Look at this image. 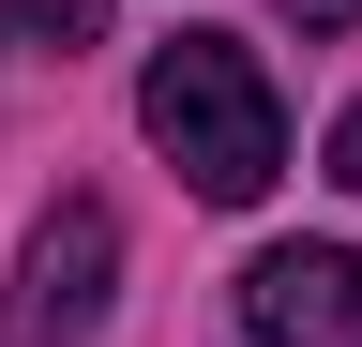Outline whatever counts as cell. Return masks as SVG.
<instances>
[{
  "instance_id": "cell-1",
  "label": "cell",
  "mask_w": 362,
  "mask_h": 347,
  "mask_svg": "<svg viewBox=\"0 0 362 347\" xmlns=\"http://www.w3.org/2000/svg\"><path fill=\"white\" fill-rule=\"evenodd\" d=\"M136 121H151V151L197 182L211 211H242L287 182V106H272L257 46H226V30H181V46H151V76H136Z\"/></svg>"
},
{
  "instance_id": "cell-2",
  "label": "cell",
  "mask_w": 362,
  "mask_h": 347,
  "mask_svg": "<svg viewBox=\"0 0 362 347\" xmlns=\"http://www.w3.org/2000/svg\"><path fill=\"white\" fill-rule=\"evenodd\" d=\"M106 287H121V211L106 196H61L30 227V257H16V332L30 347H76L90 317H106Z\"/></svg>"
},
{
  "instance_id": "cell-3",
  "label": "cell",
  "mask_w": 362,
  "mask_h": 347,
  "mask_svg": "<svg viewBox=\"0 0 362 347\" xmlns=\"http://www.w3.org/2000/svg\"><path fill=\"white\" fill-rule=\"evenodd\" d=\"M242 332L257 347H362V257L347 242H272L242 272Z\"/></svg>"
},
{
  "instance_id": "cell-4",
  "label": "cell",
  "mask_w": 362,
  "mask_h": 347,
  "mask_svg": "<svg viewBox=\"0 0 362 347\" xmlns=\"http://www.w3.org/2000/svg\"><path fill=\"white\" fill-rule=\"evenodd\" d=\"M90 16H106V0H16V30H30V46H61V61L90 46Z\"/></svg>"
},
{
  "instance_id": "cell-5",
  "label": "cell",
  "mask_w": 362,
  "mask_h": 347,
  "mask_svg": "<svg viewBox=\"0 0 362 347\" xmlns=\"http://www.w3.org/2000/svg\"><path fill=\"white\" fill-rule=\"evenodd\" d=\"M332 182H347V196H362V106H347V121H332Z\"/></svg>"
},
{
  "instance_id": "cell-6",
  "label": "cell",
  "mask_w": 362,
  "mask_h": 347,
  "mask_svg": "<svg viewBox=\"0 0 362 347\" xmlns=\"http://www.w3.org/2000/svg\"><path fill=\"white\" fill-rule=\"evenodd\" d=\"M287 16H302V30H347V16H362V0H287Z\"/></svg>"
}]
</instances>
